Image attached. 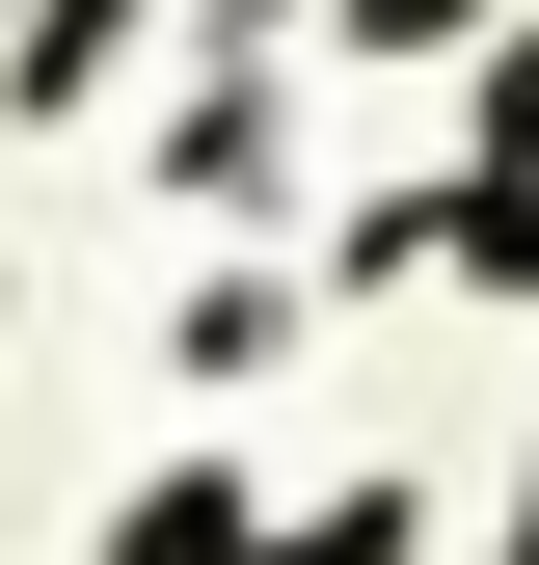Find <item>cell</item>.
Listing matches in <instances>:
<instances>
[{"label":"cell","mask_w":539,"mask_h":565,"mask_svg":"<svg viewBox=\"0 0 539 565\" xmlns=\"http://www.w3.org/2000/svg\"><path fill=\"white\" fill-rule=\"evenodd\" d=\"M108 565H243V484H135V539Z\"/></svg>","instance_id":"obj_1"},{"label":"cell","mask_w":539,"mask_h":565,"mask_svg":"<svg viewBox=\"0 0 539 565\" xmlns=\"http://www.w3.org/2000/svg\"><path fill=\"white\" fill-rule=\"evenodd\" d=\"M486 162H539V54H512V108H486Z\"/></svg>","instance_id":"obj_2"}]
</instances>
